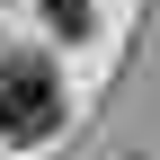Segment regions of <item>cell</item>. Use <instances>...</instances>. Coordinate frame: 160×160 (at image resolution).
I'll list each match as a JSON object with an SVG mask.
<instances>
[{"instance_id": "6da1fadb", "label": "cell", "mask_w": 160, "mask_h": 160, "mask_svg": "<svg viewBox=\"0 0 160 160\" xmlns=\"http://www.w3.org/2000/svg\"><path fill=\"white\" fill-rule=\"evenodd\" d=\"M62 125V89H53L45 62H0V133L9 142H36V133Z\"/></svg>"}, {"instance_id": "7a4b0ae2", "label": "cell", "mask_w": 160, "mask_h": 160, "mask_svg": "<svg viewBox=\"0 0 160 160\" xmlns=\"http://www.w3.org/2000/svg\"><path fill=\"white\" fill-rule=\"evenodd\" d=\"M45 18H53V36H89V0H45Z\"/></svg>"}]
</instances>
